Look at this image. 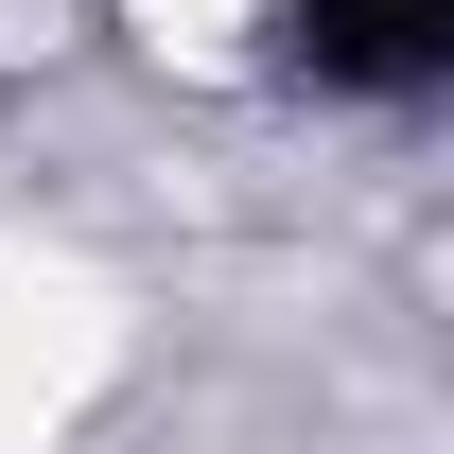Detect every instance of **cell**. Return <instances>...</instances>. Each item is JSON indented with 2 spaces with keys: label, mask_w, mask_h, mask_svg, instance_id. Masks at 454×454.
Returning <instances> with one entry per match:
<instances>
[{
  "label": "cell",
  "mask_w": 454,
  "mask_h": 454,
  "mask_svg": "<svg viewBox=\"0 0 454 454\" xmlns=\"http://www.w3.org/2000/svg\"><path fill=\"white\" fill-rule=\"evenodd\" d=\"M245 18H262V0H140V35H158L175 70H227V53H245Z\"/></svg>",
  "instance_id": "2"
},
{
  "label": "cell",
  "mask_w": 454,
  "mask_h": 454,
  "mask_svg": "<svg viewBox=\"0 0 454 454\" xmlns=\"http://www.w3.org/2000/svg\"><path fill=\"white\" fill-rule=\"evenodd\" d=\"M122 367V297L106 262H70V245H0V454L70 437Z\"/></svg>",
  "instance_id": "1"
}]
</instances>
